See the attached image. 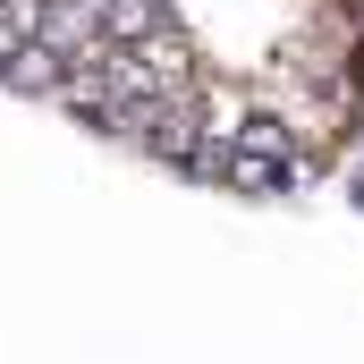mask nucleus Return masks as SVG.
Returning <instances> with one entry per match:
<instances>
[{
	"instance_id": "nucleus-1",
	"label": "nucleus",
	"mask_w": 364,
	"mask_h": 364,
	"mask_svg": "<svg viewBox=\"0 0 364 364\" xmlns=\"http://www.w3.org/2000/svg\"><path fill=\"white\" fill-rule=\"evenodd\" d=\"M68 77H77V51H60L51 34H26L0 85H17V93H51V102H60V93H68Z\"/></svg>"
},
{
	"instance_id": "nucleus-2",
	"label": "nucleus",
	"mask_w": 364,
	"mask_h": 364,
	"mask_svg": "<svg viewBox=\"0 0 364 364\" xmlns=\"http://www.w3.org/2000/svg\"><path fill=\"white\" fill-rule=\"evenodd\" d=\"M220 178L237 195H288L296 186V153H255V144H229V170Z\"/></svg>"
},
{
	"instance_id": "nucleus-3",
	"label": "nucleus",
	"mask_w": 364,
	"mask_h": 364,
	"mask_svg": "<svg viewBox=\"0 0 364 364\" xmlns=\"http://www.w3.org/2000/svg\"><path fill=\"white\" fill-rule=\"evenodd\" d=\"M161 26H170V0H110L102 43H144V34H161Z\"/></svg>"
},
{
	"instance_id": "nucleus-4",
	"label": "nucleus",
	"mask_w": 364,
	"mask_h": 364,
	"mask_svg": "<svg viewBox=\"0 0 364 364\" xmlns=\"http://www.w3.org/2000/svg\"><path fill=\"white\" fill-rule=\"evenodd\" d=\"M237 144H255V153H288V119H272V110H246V119H237Z\"/></svg>"
}]
</instances>
